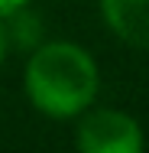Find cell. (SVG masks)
Listing matches in <instances>:
<instances>
[{
    "label": "cell",
    "instance_id": "obj_1",
    "mask_svg": "<svg viewBox=\"0 0 149 153\" xmlns=\"http://www.w3.org/2000/svg\"><path fill=\"white\" fill-rule=\"evenodd\" d=\"M97 62L91 59L88 49L68 39L36 46L23 72V91L29 104L55 121L78 117L81 111H88L97 98Z\"/></svg>",
    "mask_w": 149,
    "mask_h": 153
},
{
    "label": "cell",
    "instance_id": "obj_2",
    "mask_svg": "<svg viewBox=\"0 0 149 153\" xmlns=\"http://www.w3.org/2000/svg\"><path fill=\"white\" fill-rule=\"evenodd\" d=\"M75 143L81 153H139L143 150V130L136 117L114 111V108H97L81 111L75 127Z\"/></svg>",
    "mask_w": 149,
    "mask_h": 153
},
{
    "label": "cell",
    "instance_id": "obj_3",
    "mask_svg": "<svg viewBox=\"0 0 149 153\" xmlns=\"http://www.w3.org/2000/svg\"><path fill=\"white\" fill-rule=\"evenodd\" d=\"M101 13L114 36L149 49V0H101Z\"/></svg>",
    "mask_w": 149,
    "mask_h": 153
},
{
    "label": "cell",
    "instance_id": "obj_4",
    "mask_svg": "<svg viewBox=\"0 0 149 153\" xmlns=\"http://www.w3.org/2000/svg\"><path fill=\"white\" fill-rule=\"evenodd\" d=\"M26 3H29V0H0V20H10V16L23 13Z\"/></svg>",
    "mask_w": 149,
    "mask_h": 153
},
{
    "label": "cell",
    "instance_id": "obj_5",
    "mask_svg": "<svg viewBox=\"0 0 149 153\" xmlns=\"http://www.w3.org/2000/svg\"><path fill=\"white\" fill-rule=\"evenodd\" d=\"M7 49H10V36H7V30L0 26V65H3V59H7Z\"/></svg>",
    "mask_w": 149,
    "mask_h": 153
}]
</instances>
